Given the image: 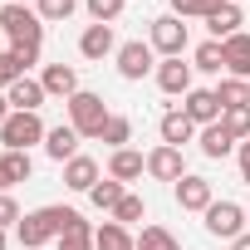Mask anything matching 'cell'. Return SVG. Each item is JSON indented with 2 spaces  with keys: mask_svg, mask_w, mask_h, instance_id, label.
Returning <instances> with one entry per match:
<instances>
[{
  "mask_svg": "<svg viewBox=\"0 0 250 250\" xmlns=\"http://www.w3.org/2000/svg\"><path fill=\"white\" fill-rule=\"evenodd\" d=\"M235 162H240V182L250 187V138H245V143L235 147Z\"/></svg>",
  "mask_w": 250,
  "mask_h": 250,
  "instance_id": "38",
  "label": "cell"
},
{
  "mask_svg": "<svg viewBox=\"0 0 250 250\" xmlns=\"http://www.w3.org/2000/svg\"><path fill=\"white\" fill-rule=\"evenodd\" d=\"M74 221H79V211H74V206H40V211H25V216H20L15 235H20V245H25V250H40L44 240H59Z\"/></svg>",
  "mask_w": 250,
  "mask_h": 250,
  "instance_id": "1",
  "label": "cell"
},
{
  "mask_svg": "<svg viewBox=\"0 0 250 250\" xmlns=\"http://www.w3.org/2000/svg\"><path fill=\"white\" fill-rule=\"evenodd\" d=\"M5 226H20V201L10 191H0V230H5Z\"/></svg>",
  "mask_w": 250,
  "mask_h": 250,
  "instance_id": "36",
  "label": "cell"
},
{
  "mask_svg": "<svg viewBox=\"0 0 250 250\" xmlns=\"http://www.w3.org/2000/svg\"><path fill=\"white\" fill-rule=\"evenodd\" d=\"M196 143H201V152H206V157H230V152H235V138L221 128V123L201 128V138H196Z\"/></svg>",
  "mask_w": 250,
  "mask_h": 250,
  "instance_id": "23",
  "label": "cell"
},
{
  "mask_svg": "<svg viewBox=\"0 0 250 250\" xmlns=\"http://www.w3.org/2000/svg\"><path fill=\"white\" fill-rule=\"evenodd\" d=\"M138 250H182V240L167 226H143L138 230Z\"/></svg>",
  "mask_w": 250,
  "mask_h": 250,
  "instance_id": "25",
  "label": "cell"
},
{
  "mask_svg": "<svg viewBox=\"0 0 250 250\" xmlns=\"http://www.w3.org/2000/svg\"><path fill=\"white\" fill-rule=\"evenodd\" d=\"M143 172H147V157H143V152H133V147H118V152L108 157V177H113V182H123V187L138 182Z\"/></svg>",
  "mask_w": 250,
  "mask_h": 250,
  "instance_id": "16",
  "label": "cell"
},
{
  "mask_svg": "<svg viewBox=\"0 0 250 250\" xmlns=\"http://www.w3.org/2000/svg\"><path fill=\"white\" fill-rule=\"evenodd\" d=\"M0 157H5V167H10V177H15V182H30V172H35L30 152H0Z\"/></svg>",
  "mask_w": 250,
  "mask_h": 250,
  "instance_id": "34",
  "label": "cell"
},
{
  "mask_svg": "<svg viewBox=\"0 0 250 250\" xmlns=\"http://www.w3.org/2000/svg\"><path fill=\"white\" fill-rule=\"evenodd\" d=\"M5 245H10V240H5V230H0V250H5Z\"/></svg>",
  "mask_w": 250,
  "mask_h": 250,
  "instance_id": "43",
  "label": "cell"
},
{
  "mask_svg": "<svg viewBox=\"0 0 250 250\" xmlns=\"http://www.w3.org/2000/svg\"><path fill=\"white\" fill-rule=\"evenodd\" d=\"M93 230H98V226H88V221L79 216V221L59 235V250H93Z\"/></svg>",
  "mask_w": 250,
  "mask_h": 250,
  "instance_id": "26",
  "label": "cell"
},
{
  "mask_svg": "<svg viewBox=\"0 0 250 250\" xmlns=\"http://www.w3.org/2000/svg\"><path fill=\"white\" fill-rule=\"evenodd\" d=\"M240 25H245V15H240V5H235V0H221V5L206 15L211 40H230V35H240Z\"/></svg>",
  "mask_w": 250,
  "mask_h": 250,
  "instance_id": "14",
  "label": "cell"
},
{
  "mask_svg": "<svg viewBox=\"0 0 250 250\" xmlns=\"http://www.w3.org/2000/svg\"><path fill=\"white\" fill-rule=\"evenodd\" d=\"M191 138H196V123H191L182 108H167V113H162V143H167V147H182V143H191Z\"/></svg>",
  "mask_w": 250,
  "mask_h": 250,
  "instance_id": "20",
  "label": "cell"
},
{
  "mask_svg": "<svg viewBox=\"0 0 250 250\" xmlns=\"http://www.w3.org/2000/svg\"><path fill=\"white\" fill-rule=\"evenodd\" d=\"M245 221H250V211H245Z\"/></svg>",
  "mask_w": 250,
  "mask_h": 250,
  "instance_id": "44",
  "label": "cell"
},
{
  "mask_svg": "<svg viewBox=\"0 0 250 250\" xmlns=\"http://www.w3.org/2000/svg\"><path fill=\"white\" fill-rule=\"evenodd\" d=\"M147 177L152 182H182L187 177V157H182V147H167V143H157L152 152H147Z\"/></svg>",
  "mask_w": 250,
  "mask_h": 250,
  "instance_id": "8",
  "label": "cell"
},
{
  "mask_svg": "<svg viewBox=\"0 0 250 250\" xmlns=\"http://www.w3.org/2000/svg\"><path fill=\"white\" fill-rule=\"evenodd\" d=\"M123 196H128V191H123V182H113V177H108V182H98V187L88 191V201H93L98 211H108V216H113V206H118Z\"/></svg>",
  "mask_w": 250,
  "mask_h": 250,
  "instance_id": "29",
  "label": "cell"
},
{
  "mask_svg": "<svg viewBox=\"0 0 250 250\" xmlns=\"http://www.w3.org/2000/svg\"><path fill=\"white\" fill-rule=\"evenodd\" d=\"M221 128H226L235 143H245V138H250V103H240V108H226V113H221Z\"/></svg>",
  "mask_w": 250,
  "mask_h": 250,
  "instance_id": "27",
  "label": "cell"
},
{
  "mask_svg": "<svg viewBox=\"0 0 250 250\" xmlns=\"http://www.w3.org/2000/svg\"><path fill=\"white\" fill-rule=\"evenodd\" d=\"M15 79H25V69H20V64H15V54L5 49V54H0V93H10V83H15Z\"/></svg>",
  "mask_w": 250,
  "mask_h": 250,
  "instance_id": "35",
  "label": "cell"
},
{
  "mask_svg": "<svg viewBox=\"0 0 250 250\" xmlns=\"http://www.w3.org/2000/svg\"><path fill=\"white\" fill-rule=\"evenodd\" d=\"M103 143H108L113 152H118V147H128V143H133V123L123 118V113H113V118L103 123Z\"/></svg>",
  "mask_w": 250,
  "mask_h": 250,
  "instance_id": "28",
  "label": "cell"
},
{
  "mask_svg": "<svg viewBox=\"0 0 250 250\" xmlns=\"http://www.w3.org/2000/svg\"><path fill=\"white\" fill-rule=\"evenodd\" d=\"M216 5H221V0H172V15H177V20H191V15L206 20Z\"/></svg>",
  "mask_w": 250,
  "mask_h": 250,
  "instance_id": "33",
  "label": "cell"
},
{
  "mask_svg": "<svg viewBox=\"0 0 250 250\" xmlns=\"http://www.w3.org/2000/svg\"><path fill=\"white\" fill-rule=\"evenodd\" d=\"M182 113L196 123V128H211V123H221V103H216V88H191L182 98Z\"/></svg>",
  "mask_w": 250,
  "mask_h": 250,
  "instance_id": "9",
  "label": "cell"
},
{
  "mask_svg": "<svg viewBox=\"0 0 250 250\" xmlns=\"http://www.w3.org/2000/svg\"><path fill=\"white\" fill-rule=\"evenodd\" d=\"M64 108H69V128H74L79 138H103V123L113 118V113H108V103H103L98 93H88V88H79Z\"/></svg>",
  "mask_w": 250,
  "mask_h": 250,
  "instance_id": "2",
  "label": "cell"
},
{
  "mask_svg": "<svg viewBox=\"0 0 250 250\" xmlns=\"http://www.w3.org/2000/svg\"><path fill=\"white\" fill-rule=\"evenodd\" d=\"M0 30L10 35V44H44V20L30 5H5L0 10Z\"/></svg>",
  "mask_w": 250,
  "mask_h": 250,
  "instance_id": "4",
  "label": "cell"
},
{
  "mask_svg": "<svg viewBox=\"0 0 250 250\" xmlns=\"http://www.w3.org/2000/svg\"><path fill=\"white\" fill-rule=\"evenodd\" d=\"M15 187V177H10V167H5V157H0V191H10Z\"/></svg>",
  "mask_w": 250,
  "mask_h": 250,
  "instance_id": "39",
  "label": "cell"
},
{
  "mask_svg": "<svg viewBox=\"0 0 250 250\" xmlns=\"http://www.w3.org/2000/svg\"><path fill=\"white\" fill-rule=\"evenodd\" d=\"M5 5H30V0H5Z\"/></svg>",
  "mask_w": 250,
  "mask_h": 250,
  "instance_id": "42",
  "label": "cell"
},
{
  "mask_svg": "<svg viewBox=\"0 0 250 250\" xmlns=\"http://www.w3.org/2000/svg\"><path fill=\"white\" fill-rule=\"evenodd\" d=\"M5 98H10V108H15V113H40V103H44L49 93H44V83H40V79H30V74H25V79H15V83H10V93H5Z\"/></svg>",
  "mask_w": 250,
  "mask_h": 250,
  "instance_id": "15",
  "label": "cell"
},
{
  "mask_svg": "<svg viewBox=\"0 0 250 250\" xmlns=\"http://www.w3.org/2000/svg\"><path fill=\"white\" fill-rule=\"evenodd\" d=\"M191 69H201V74H226V49H221V40H206V44H196V59H191Z\"/></svg>",
  "mask_w": 250,
  "mask_h": 250,
  "instance_id": "24",
  "label": "cell"
},
{
  "mask_svg": "<svg viewBox=\"0 0 250 250\" xmlns=\"http://www.w3.org/2000/svg\"><path fill=\"white\" fill-rule=\"evenodd\" d=\"M40 49H44V44H10V54H15V64H20L25 74H30V64H40Z\"/></svg>",
  "mask_w": 250,
  "mask_h": 250,
  "instance_id": "37",
  "label": "cell"
},
{
  "mask_svg": "<svg viewBox=\"0 0 250 250\" xmlns=\"http://www.w3.org/2000/svg\"><path fill=\"white\" fill-rule=\"evenodd\" d=\"M147 44H152L162 59H182V54H187V44H191V35H187V20H177V15H157V20H152V35H147Z\"/></svg>",
  "mask_w": 250,
  "mask_h": 250,
  "instance_id": "5",
  "label": "cell"
},
{
  "mask_svg": "<svg viewBox=\"0 0 250 250\" xmlns=\"http://www.w3.org/2000/svg\"><path fill=\"white\" fill-rule=\"evenodd\" d=\"M98 182H103V172H98V162H93V157H83V152H79L74 162H64V187H69V191H83V196H88Z\"/></svg>",
  "mask_w": 250,
  "mask_h": 250,
  "instance_id": "13",
  "label": "cell"
},
{
  "mask_svg": "<svg viewBox=\"0 0 250 250\" xmlns=\"http://www.w3.org/2000/svg\"><path fill=\"white\" fill-rule=\"evenodd\" d=\"M157 88L167 93V98H187L196 83H191V64H182V59H162L157 64Z\"/></svg>",
  "mask_w": 250,
  "mask_h": 250,
  "instance_id": "10",
  "label": "cell"
},
{
  "mask_svg": "<svg viewBox=\"0 0 250 250\" xmlns=\"http://www.w3.org/2000/svg\"><path fill=\"white\" fill-rule=\"evenodd\" d=\"M44 123H40V113H10L5 123H0V147L5 152H30L35 143H44Z\"/></svg>",
  "mask_w": 250,
  "mask_h": 250,
  "instance_id": "3",
  "label": "cell"
},
{
  "mask_svg": "<svg viewBox=\"0 0 250 250\" xmlns=\"http://www.w3.org/2000/svg\"><path fill=\"white\" fill-rule=\"evenodd\" d=\"M44 152H49L54 162H74V157H79V133L69 128V123L49 128V133H44Z\"/></svg>",
  "mask_w": 250,
  "mask_h": 250,
  "instance_id": "19",
  "label": "cell"
},
{
  "mask_svg": "<svg viewBox=\"0 0 250 250\" xmlns=\"http://www.w3.org/2000/svg\"><path fill=\"white\" fill-rule=\"evenodd\" d=\"M93 250H138V235L128 226H118V221H103L93 230Z\"/></svg>",
  "mask_w": 250,
  "mask_h": 250,
  "instance_id": "21",
  "label": "cell"
},
{
  "mask_svg": "<svg viewBox=\"0 0 250 250\" xmlns=\"http://www.w3.org/2000/svg\"><path fill=\"white\" fill-rule=\"evenodd\" d=\"M221 49H226V74L230 79H250V35L240 30V35L221 40Z\"/></svg>",
  "mask_w": 250,
  "mask_h": 250,
  "instance_id": "18",
  "label": "cell"
},
{
  "mask_svg": "<svg viewBox=\"0 0 250 250\" xmlns=\"http://www.w3.org/2000/svg\"><path fill=\"white\" fill-rule=\"evenodd\" d=\"M143 216H147L143 196H133V191H128V196H123V201L113 206V216H108V221H118V226H133V221H143Z\"/></svg>",
  "mask_w": 250,
  "mask_h": 250,
  "instance_id": "30",
  "label": "cell"
},
{
  "mask_svg": "<svg viewBox=\"0 0 250 250\" xmlns=\"http://www.w3.org/2000/svg\"><path fill=\"white\" fill-rule=\"evenodd\" d=\"M216 103H221V113L250 103V79H230V74H221V83H216Z\"/></svg>",
  "mask_w": 250,
  "mask_h": 250,
  "instance_id": "22",
  "label": "cell"
},
{
  "mask_svg": "<svg viewBox=\"0 0 250 250\" xmlns=\"http://www.w3.org/2000/svg\"><path fill=\"white\" fill-rule=\"evenodd\" d=\"M35 10H40L44 25H54V20H69L79 10V0H35Z\"/></svg>",
  "mask_w": 250,
  "mask_h": 250,
  "instance_id": "31",
  "label": "cell"
},
{
  "mask_svg": "<svg viewBox=\"0 0 250 250\" xmlns=\"http://www.w3.org/2000/svg\"><path fill=\"white\" fill-rule=\"evenodd\" d=\"M230 250H250V230H245V235H235V240H230Z\"/></svg>",
  "mask_w": 250,
  "mask_h": 250,
  "instance_id": "40",
  "label": "cell"
},
{
  "mask_svg": "<svg viewBox=\"0 0 250 250\" xmlns=\"http://www.w3.org/2000/svg\"><path fill=\"white\" fill-rule=\"evenodd\" d=\"M118 74L128 79V83H138V79H147V74H157V49L152 44H143V40H128V44H118Z\"/></svg>",
  "mask_w": 250,
  "mask_h": 250,
  "instance_id": "6",
  "label": "cell"
},
{
  "mask_svg": "<svg viewBox=\"0 0 250 250\" xmlns=\"http://www.w3.org/2000/svg\"><path fill=\"white\" fill-rule=\"evenodd\" d=\"M40 83H44V93H54V98H64V103L79 93V74H74L69 64H44Z\"/></svg>",
  "mask_w": 250,
  "mask_h": 250,
  "instance_id": "17",
  "label": "cell"
},
{
  "mask_svg": "<svg viewBox=\"0 0 250 250\" xmlns=\"http://www.w3.org/2000/svg\"><path fill=\"white\" fill-rule=\"evenodd\" d=\"M10 113H15V108H10V98H5V93H0V123H5Z\"/></svg>",
  "mask_w": 250,
  "mask_h": 250,
  "instance_id": "41",
  "label": "cell"
},
{
  "mask_svg": "<svg viewBox=\"0 0 250 250\" xmlns=\"http://www.w3.org/2000/svg\"><path fill=\"white\" fill-rule=\"evenodd\" d=\"M172 191H177V206H182V211H206V206L216 201L211 182H206V177H196V172H187V177H182Z\"/></svg>",
  "mask_w": 250,
  "mask_h": 250,
  "instance_id": "11",
  "label": "cell"
},
{
  "mask_svg": "<svg viewBox=\"0 0 250 250\" xmlns=\"http://www.w3.org/2000/svg\"><path fill=\"white\" fill-rule=\"evenodd\" d=\"M201 216H206V230L221 235V240H235V235H245V226H250V221H245V206H235V201H211Z\"/></svg>",
  "mask_w": 250,
  "mask_h": 250,
  "instance_id": "7",
  "label": "cell"
},
{
  "mask_svg": "<svg viewBox=\"0 0 250 250\" xmlns=\"http://www.w3.org/2000/svg\"><path fill=\"white\" fill-rule=\"evenodd\" d=\"M83 5H88L93 25H113V20L123 15V5H128V0H83Z\"/></svg>",
  "mask_w": 250,
  "mask_h": 250,
  "instance_id": "32",
  "label": "cell"
},
{
  "mask_svg": "<svg viewBox=\"0 0 250 250\" xmlns=\"http://www.w3.org/2000/svg\"><path fill=\"white\" fill-rule=\"evenodd\" d=\"M79 54H83V59H108V54H118L113 25H88V30L79 35Z\"/></svg>",
  "mask_w": 250,
  "mask_h": 250,
  "instance_id": "12",
  "label": "cell"
}]
</instances>
